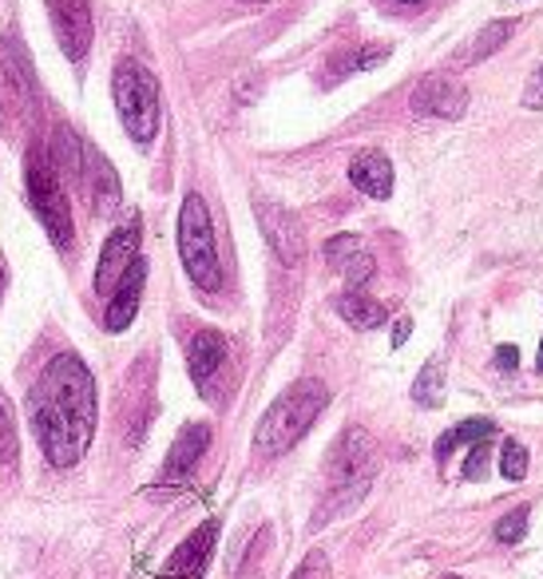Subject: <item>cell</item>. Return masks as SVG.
I'll list each match as a JSON object with an SVG mask.
<instances>
[{
	"mask_svg": "<svg viewBox=\"0 0 543 579\" xmlns=\"http://www.w3.org/2000/svg\"><path fill=\"white\" fill-rule=\"evenodd\" d=\"M500 472L504 481H523L528 477V448L520 441H504L500 445Z\"/></svg>",
	"mask_w": 543,
	"mask_h": 579,
	"instance_id": "22",
	"label": "cell"
},
{
	"mask_svg": "<svg viewBox=\"0 0 543 579\" xmlns=\"http://www.w3.org/2000/svg\"><path fill=\"white\" fill-rule=\"evenodd\" d=\"M28 425L52 469L80 465L96 437V377L76 353H56L28 389Z\"/></svg>",
	"mask_w": 543,
	"mask_h": 579,
	"instance_id": "1",
	"label": "cell"
},
{
	"mask_svg": "<svg viewBox=\"0 0 543 579\" xmlns=\"http://www.w3.org/2000/svg\"><path fill=\"white\" fill-rule=\"evenodd\" d=\"M135 263H140V222H120L108 234V242H104V254H99V266H96L99 294L104 298L116 294V286L128 278V270Z\"/></svg>",
	"mask_w": 543,
	"mask_h": 579,
	"instance_id": "9",
	"label": "cell"
},
{
	"mask_svg": "<svg viewBox=\"0 0 543 579\" xmlns=\"http://www.w3.org/2000/svg\"><path fill=\"white\" fill-rule=\"evenodd\" d=\"M528 516H532V508H528V504L511 508L500 524H496V540H500V544H520L523 532H528Z\"/></svg>",
	"mask_w": 543,
	"mask_h": 579,
	"instance_id": "23",
	"label": "cell"
},
{
	"mask_svg": "<svg viewBox=\"0 0 543 579\" xmlns=\"http://www.w3.org/2000/svg\"><path fill=\"white\" fill-rule=\"evenodd\" d=\"M326 263L334 266L353 290H365V282L377 274V258L365 251V242H361L358 234H334V239L326 242Z\"/></svg>",
	"mask_w": 543,
	"mask_h": 579,
	"instance_id": "13",
	"label": "cell"
},
{
	"mask_svg": "<svg viewBox=\"0 0 543 579\" xmlns=\"http://www.w3.org/2000/svg\"><path fill=\"white\" fill-rule=\"evenodd\" d=\"M227 361V338L218 329H198L191 346H186V370H191V382H195L198 394H207L215 373L222 370Z\"/></svg>",
	"mask_w": 543,
	"mask_h": 579,
	"instance_id": "14",
	"label": "cell"
},
{
	"mask_svg": "<svg viewBox=\"0 0 543 579\" xmlns=\"http://www.w3.org/2000/svg\"><path fill=\"white\" fill-rule=\"evenodd\" d=\"M409 334H413V322H409V317H401V322H397V329H393V346H405V338H409Z\"/></svg>",
	"mask_w": 543,
	"mask_h": 579,
	"instance_id": "30",
	"label": "cell"
},
{
	"mask_svg": "<svg viewBox=\"0 0 543 579\" xmlns=\"http://www.w3.org/2000/svg\"><path fill=\"white\" fill-rule=\"evenodd\" d=\"M413 401L421 409H436L445 401V358H429L413 382Z\"/></svg>",
	"mask_w": 543,
	"mask_h": 579,
	"instance_id": "21",
	"label": "cell"
},
{
	"mask_svg": "<svg viewBox=\"0 0 543 579\" xmlns=\"http://www.w3.org/2000/svg\"><path fill=\"white\" fill-rule=\"evenodd\" d=\"M326 405H329V389L322 382H314V377L293 382L258 421V433H254L258 457H282V453H290L314 429V421L322 417Z\"/></svg>",
	"mask_w": 543,
	"mask_h": 579,
	"instance_id": "2",
	"label": "cell"
},
{
	"mask_svg": "<svg viewBox=\"0 0 543 579\" xmlns=\"http://www.w3.org/2000/svg\"><path fill=\"white\" fill-rule=\"evenodd\" d=\"M12 457H16V429H12L9 409L0 405V465H4V460H12Z\"/></svg>",
	"mask_w": 543,
	"mask_h": 579,
	"instance_id": "27",
	"label": "cell"
},
{
	"mask_svg": "<svg viewBox=\"0 0 543 579\" xmlns=\"http://www.w3.org/2000/svg\"><path fill=\"white\" fill-rule=\"evenodd\" d=\"M511 33H516V21H492V24H484L476 33V40L464 48V52L457 56V64H480V60H488L492 52H500L504 45L511 40Z\"/></svg>",
	"mask_w": 543,
	"mask_h": 579,
	"instance_id": "19",
	"label": "cell"
},
{
	"mask_svg": "<svg viewBox=\"0 0 543 579\" xmlns=\"http://www.w3.org/2000/svg\"><path fill=\"white\" fill-rule=\"evenodd\" d=\"M254 215H258V230L266 246L274 251V258L286 266H298L305 258V227L298 222L293 210H286L282 203L270 198H254Z\"/></svg>",
	"mask_w": 543,
	"mask_h": 579,
	"instance_id": "7",
	"label": "cell"
},
{
	"mask_svg": "<svg viewBox=\"0 0 543 579\" xmlns=\"http://www.w3.org/2000/svg\"><path fill=\"white\" fill-rule=\"evenodd\" d=\"M290 579H334L329 576V559L326 552H310V556L298 564V571H293Z\"/></svg>",
	"mask_w": 543,
	"mask_h": 579,
	"instance_id": "26",
	"label": "cell"
},
{
	"mask_svg": "<svg viewBox=\"0 0 543 579\" xmlns=\"http://www.w3.org/2000/svg\"><path fill=\"white\" fill-rule=\"evenodd\" d=\"M441 579H460V576H441Z\"/></svg>",
	"mask_w": 543,
	"mask_h": 579,
	"instance_id": "35",
	"label": "cell"
},
{
	"mask_svg": "<svg viewBox=\"0 0 543 579\" xmlns=\"http://www.w3.org/2000/svg\"><path fill=\"white\" fill-rule=\"evenodd\" d=\"M385 56H389V48H385V45H370V48H361V52L346 56V64L337 68V72H346V76H349V72H361V68H377Z\"/></svg>",
	"mask_w": 543,
	"mask_h": 579,
	"instance_id": "24",
	"label": "cell"
},
{
	"mask_svg": "<svg viewBox=\"0 0 543 579\" xmlns=\"http://www.w3.org/2000/svg\"><path fill=\"white\" fill-rule=\"evenodd\" d=\"M210 445V425H203V421H195V425H186L179 437H174L171 453H167L164 460V481H186L191 472H195L198 457L207 453Z\"/></svg>",
	"mask_w": 543,
	"mask_h": 579,
	"instance_id": "15",
	"label": "cell"
},
{
	"mask_svg": "<svg viewBox=\"0 0 543 579\" xmlns=\"http://www.w3.org/2000/svg\"><path fill=\"white\" fill-rule=\"evenodd\" d=\"M492 429H496V425H492L488 417H472V421H460L457 429H448L445 437L436 441V448H433L436 465H445V460L452 457V448H457V445H480V441H488Z\"/></svg>",
	"mask_w": 543,
	"mask_h": 579,
	"instance_id": "20",
	"label": "cell"
},
{
	"mask_svg": "<svg viewBox=\"0 0 543 579\" xmlns=\"http://www.w3.org/2000/svg\"><path fill=\"white\" fill-rule=\"evenodd\" d=\"M111 96H116V111L131 140L152 143L159 135L164 99H159V80L152 68H143L140 60H120L111 72Z\"/></svg>",
	"mask_w": 543,
	"mask_h": 579,
	"instance_id": "4",
	"label": "cell"
},
{
	"mask_svg": "<svg viewBox=\"0 0 543 579\" xmlns=\"http://www.w3.org/2000/svg\"><path fill=\"white\" fill-rule=\"evenodd\" d=\"M401 4H421V0H401Z\"/></svg>",
	"mask_w": 543,
	"mask_h": 579,
	"instance_id": "34",
	"label": "cell"
},
{
	"mask_svg": "<svg viewBox=\"0 0 543 579\" xmlns=\"http://www.w3.org/2000/svg\"><path fill=\"white\" fill-rule=\"evenodd\" d=\"M349 183L358 186L361 195L370 198H389L393 195V164L381 152H358L349 164Z\"/></svg>",
	"mask_w": 543,
	"mask_h": 579,
	"instance_id": "17",
	"label": "cell"
},
{
	"mask_svg": "<svg viewBox=\"0 0 543 579\" xmlns=\"http://www.w3.org/2000/svg\"><path fill=\"white\" fill-rule=\"evenodd\" d=\"M76 183L84 186V195H87V203H92L96 215L108 219V215L120 210V198H123L120 176H116V167H111L96 147H87V143H84V164H80Z\"/></svg>",
	"mask_w": 543,
	"mask_h": 579,
	"instance_id": "11",
	"label": "cell"
},
{
	"mask_svg": "<svg viewBox=\"0 0 543 579\" xmlns=\"http://www.w3.org/2000/svg\"><path fill=\"white\" fill-rule=\"evenodd\" d=\"M4 282H9V270H4V258H0V294H4Z\"/></svg>",
	"mask_w": 543,
	"mask_h": 579,
	"instance_id": "31",
	"label": "cell"
},
{
	"mask_svg": "<svg viewBox=\"0 0 543 579\" xmlns=\"http://www.w3.org/2000/svg\"><path fill=\"white\" fill-rule=\"evenodd\" d=\"M496 365H500V370H516V365H520V350H516V346H500V350H496Z\"/></svg>",
	"mask_w": 543,
	"mask_h": 579,
	"instance_id": "29",
	"label": "cell"
},
{
	"mask_svg": "<svg viewBox=\"0 0 543 579\" xmlns=\"http://www.w3.org/2000/svg\"><path fill=\"white\" fill-rule=\"evenodd\" d=\"M179 258H183L186 274L198 290L215 294L222 286V266H218V251H215V222H210V210L203 203L198 191L183 198L179 207Z\"/></svg>",
	"mask_w": 543,
	"mask_h": 579,
	"instance_id": "5",
	"label": "cell"
},
{
	"mask_svg": "<svg viewBox=\"0 0 543 579\" xmlns=\"http://www.w3.org/2000/svg\"><path fill=\"white\" fill-rule=\"evenodd\" d=\"M468 111V92L448 76H424L413 92V116L417 120H445L457 123Z\"/></svg>",
	"mask_w": 543,
	"mask_h": 579,
	"instance_id": "10",
	"label": "cell"
},
{
	"mask_svg": "<svg viewBox=\"0 0 543 579\" xmlns=\"http://www.w3.org/2000/svg\"><path fill=\"white\" fill-rule=\"evenodd\" d=\"M535 370L543 373V341H540V358H535Z\"/></svg>",
	"mask_w": 543,
	"mask_h": 579,
	"instance_id": "32",
	"label": "cell"
},
{
	"mask_svg": "<svg viewBox=\"0 0 543 579\" xmlns=\"http://www.w3.org/2000/svg\"><path fill=\"white\" fill-rule=\"evenodd\" d=\"M56 45L68 60H84L92 48V0H44Z\"/></svg>",
	"mask_w": 543,
	"mask_h": 579,
	"instance_id": "8",
	"label": "cell"
},
{
	"mask_svg": "<svg viewBox=\"0 0 543 579\" xmlns=\"http://www.w3.org/2000/svg\"><path fill=\"white\" fill-rule=\"evenodd\" d=\"M334 306H337V314L346 317L353 329H377V326H385V317H389L377 298H370L365 290H349V294L337 298Z\"/></svg>",
	"mask_w": 543,
	"mask_h": 579,
	"instance_id": "18",
	"label": "cell"
},
{
	"mask_svg": "<svg viewBox=\"0 0 543 579\" xmlns=\"http://www.w3.org/2000/svg\"><path fill=\"white\" fill-rule=\"evenodd\" d=\"M523 108L543 111V64L535 68V76L528 80V88H523Z\"/></svg>",
	"mask_w": 543,
	"mask_h": 579,
	"instance_id": "28",
	"label": "cell"
},
{
	"mask_svg": "<svg viewBox=\"0 0 543 579\" xmlns=\"http://www.w3.org/2000/svg\"><path fill=\"white\" fill-rule=\"evenodd\" d=\"M143 278H147V263L140 258V263L128 270V278L116 286V294L108 298L104 326H108L111 334H120V329H128L131 322H135V310H140V298H143Z\"/></svg>",
	"mask_w": 543,
	"mask_h": 579,
	"instance_id": "16",
	"label": "cell"
},
{
	"mask_svg": "<svg viewBox=\"0 0 543 579\" xmlns=\"http://www.w3.org/2000/svg\"><path fill=\"white\" fill-rule=\"evenodd\" d=\"M326 472H329V500L322 508V516H317V524H326L329 516L337 512H349L370 492L373 472H377V448H373L370 433L358 425L346 429L334 441V448H329Z\"/></svg>",
	"mask_w": 543,
	"mask_h": 579,
	"instance_id": "3",
	"label": "cell"
},
{
	"mask_svg": "<svg viewBox=\"0 0 543 579\" xmlns=\"http://www.w3.org/2000/svg\"><path fill=\"white\" fill-rule=\"evenodd\" d=\"M24 186H28V203H33L36 219L48 230V239L68 251L72 246V207H68L64 183H60V171H56L52 155L48 152H33L28 164H24Z\"/></svg>",
	"mask_w": 543,
	"mask_h": 579,
	"instance_id": "6",
	"label": "cell"
},
{
	"mask_svg": "<svg viewBox=\"0 0 543 579\" xmlns=\"http://www.w3.org/2000/svg\"><path fill=\"white\" fill-rule=\"evenodd\" d=\"M464 477L468 481H484V477H488V441H480V445L468 448Z\"/></svg>",
	"mask_w": 543,
	"mask_h": 579,
	"instance_id": "25",
	"label": "cell"
},
{
	"mask_svg": "<svg viewBox=\"0 0 543 579\" xmlns=\"http://www.w3.org/2000/svg\"><path fill=\"white\" fill-rule=\"evenodd\" d=\"M242 4H266V0H242Z\"/></svg>",
	"mask_w": 543,
	"mask_h": 579,
	"instance_id": "33",
	"label": "cell"
},
{
	"mask_svg": "<svg viewBox=\"0 0 543 579\" xmlns=\"http://www.w3.org/2000/svg\"><path fill=\"white\" fill-rule=\"evenodd\" d=\"M215 540H218L215 520L198 524L195 532L186 535L183 544L171 552V559L164 564L159 579H203V571H207V564H210V552H215Z\"/></svg>",
	"mask_w": 543,
	"mask_h": 579,
	"instance_id": "12",
	"label": "cell"
}]
</instances>
